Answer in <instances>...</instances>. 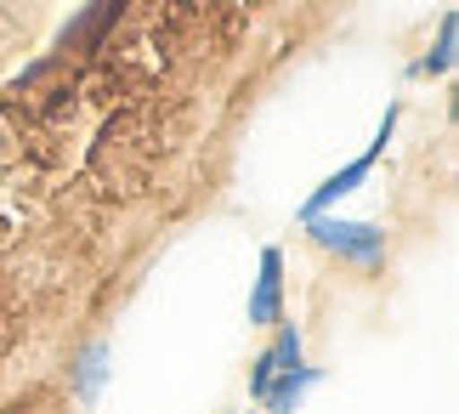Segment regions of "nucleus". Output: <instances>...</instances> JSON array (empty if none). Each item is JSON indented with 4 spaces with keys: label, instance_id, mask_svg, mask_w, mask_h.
I'll return each instance as SVG.
<instances>
[{
    "label": "nucleus",
    "instance_id": "6",
    "mask_svg": "<svg viewBox=\"0 0 459 414\" xmlns=\"http://www.w3.org/2000/svg\"><path fill=\"white\" fill-rule=\"evenodd\" d=\"M267 364H273V374L295 369V364H301V335H295V330H284V335H278V347L267 352Z\"/></svg>",
    "mask_w": 459,
    "mask_h": 414
},
{
    "label": "nucleus",
    "instance_id": "7",
    "mask_svg": "<svg viewBox=\"0 0 459 414\" xmlns=\"http://www.w3.org/2000/svg\"><path fill=\"white\" fill-rule=\"evenodd\" d=\"M454 63V17H443V34H437V51L426 57V75L437 68V75H443V68Z\"/></svg>",
    "mask_w": 459,
    "mask_h": 414
},
{
    "label": "nucleus",
    "instance_id": "4",
    "mask_svg": "<svg viewBox=\"0 0 459 414\" xmlns=\"http://www.w3.org/2000/svg\"><path fill=\"white\" fill-rule=\"evenodd\" d=\"M317 381V369H301V364H295V369H284V381H278V386H267V403H273V414H295V403H301V392Z\"/></svg>",
    "mask_w": 459,
    "mask_h": 414
},
{
    "label": "nucleus",
    "instance_id": "1",
    "mask_svg": "<svg viewBox=\"0 0 459 414\" xmlns=\"http://www.w3.org/2000/svg\"><path fill=\"white\" fill-rule=\"evenodd\" d=\"M307 222H312V239H317V244L341 250V256H351V261H380V244H385L380 227H368V222H341V216H307Z\"/></svg>",
    "mask_w": 459,
    "mask_h": 414
},
{
    "label": "nucleus",
    "instance_id": "5",
    "mask_svg": "<svg viewBox=\"0 0 459 414\" xmlns=\"http://www.w3.org/2000/svg\"><path fill=\"white\" fill-rule=\"evenodd\" d=\"M102 364H108V340H91V347L80 352V364H74V392H80V398H97L102 374H108Z\"/></svg>",
    "mask_w": 459,
    "mask_h": 414
},
{
    "label": "nucleus",
    "instance_id": "3",
    "mask_svg": "<svg viewBox=\"0 0 459 414\" xmlns=\"http://www.w3.org/2000/svg\"><path fill=\"white\" fill-rule=\"evenodd\" d=\"M278 301H284V256L261 250V278L250 295V323H278Z\"/></svg>",
    "mask_w": 459,
    "mask_h": 414
},
{
    "label": "nucleus",
    "instance_id": "2",
    "mask_svg": "<svg viewBox=\"0 0 459 414\" xmlns=\"http://www.w3.org/2000/svg\"><path fill=\"white\" fill-rule=\"evenodd\" d=\"M392 125H397V108H385V119H380V137H375V142H368V154H363V159H351V165H346V171H334V176H329V182H324V188H317V193H312V199H307V216H324V210H329L334 199H346V193H351V188H358V182H363V176H368V171H375V159L385 154V142H392Z\"/></svg>",
    "mask_w": 459,
    "mask_h": 414
}]
</instances>
